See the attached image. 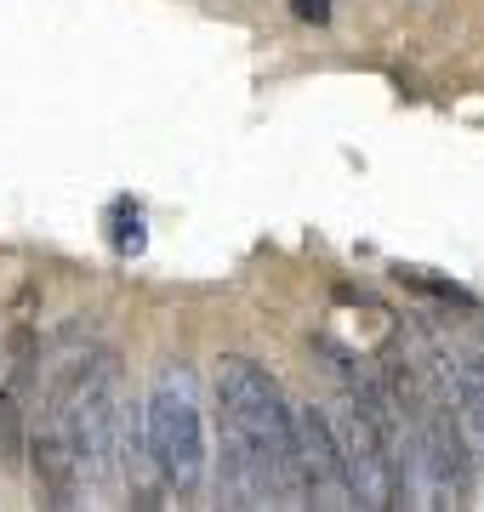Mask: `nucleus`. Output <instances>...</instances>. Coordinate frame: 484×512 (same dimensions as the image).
Here are the masks:
<instances>
[{
  "label": "nucleus",
  "instance_id": "nucleus-1",
  "mask_svg": "<svg viewBox=\"0 0 484 512\" xmlns=\"http://www.w3.org/2000/svg\"><path fill=\"white\" fill-rule=\"evenodd\" d=\"M217 410H223V433L268 478L274 507H302L297 450H291V404L280 399L274 376L262 365H251V359H223V370H217Z\"/></svg>",
  "mask_w": 484,
  "mask_h": 512
},
{
  "label": "nucleus",
  "instance_id": "nucleus-2",
  "mask_svg": "<svg viewBox=\"0 0 484 512\" xmlns=\"http://www.w3.org/2000/svg\"><path fill=\"white\" fill-rule=\"evenodd\" d=\"M143 439H149L154 473L177 495H194L205 478V416H200V387L188 365H160L143 404Z\"/></svg>",
  "mask_w": 484,
  "mask_h": 512
},
{
  "label": "nucleus",
  "instance_id": "nucleus-3",
  "mask_svg": "<svg viewBox=\"0 0 484 512\" xmlns=\"http://www.w3.org/2000/svg\"><path fill=\"white\" fill-rule=\"evenodd\" d=\"M291 450H297V484H302V507H325V512H348L354 490H348V467L336 450L331 416L314 404L291 410Z\"/></svg>",
  "mask_w": 484,
  "mask_h": 512
},
{
  "label": "nucleus",
  "instance_id": "nucleus-4",
  "mask_svg": "<svg viewBox=\"0 0 484 512\" xmlns=\"http://www.w3.org/2000/svg\"><path fill=\"white\" fill-rule=\"evenodd\" d=\"M331 433H336V450H342V467H348V490H354V507L365 512H382L393 507V473H388V450H382V433H376L371 410L342 393L331 416Z\"/></svg>",
  "mask_w": 484,
  "mask_h": 512
},
{
  "label": "nucleus",
  "instance_id": "nucleus-5",
  "mask_svg": "<svg viewBox=\"0 0 484 512\" xmlns=\"http://www.w3.org/2000/svg\"><path fill=\"white\" fill-rule=\"evenodd\" d=\"M149 234H143V217L137 211H114V251L120 256H143Z\"/></svg>",
  "mask_w": 484,
  "mask_h": 512
},
{
  "label": "nucleus",
  "instance_id": "nucleus-6",
  "mask_svg": "<svg viewBox=\"0 0 484 512\" xmlns=\"http://www.w3.org/2000/svg\"><path fill=\"white\" fill-rule=\"evenodd\" d=\"M291 12H297L302 23H314V29H325V23H331V0H291Z\"/></svg>",
  "mask_w": 484,
  "mask_h": 512
}]
</instances>
